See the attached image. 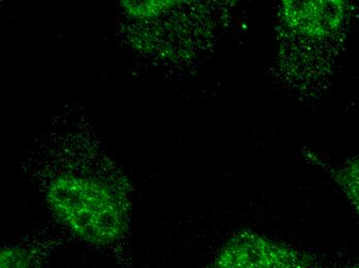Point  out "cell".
Returning a JSON list of instances; mask_svg holds the SVG:
<instances>
[{"label":"cell","mask_w":359,"mask_h":268,"mask_svg":"<svg viewBox=\"0 0 359 268\" xmlns=\"http://www.w3.org/2000/svg\"><path fill=\"white\" fill-rule=\"evenodd\" d=\"M43 187L50 210L72 237L120 254L128 267L124 251L131 198L119 169L107 160L62 162L46 174Z\"/></svg>","instance_id":"obj_1"},{"label":"cell","mask_w":359,"mask_h":268,"mask_svg":"<svg viewBox=\"0 0 359 268\" xmlns=\"http://www.w3.org/2000/svg\"><path fill=\"white\" fill-rule=\"evenodd\" d=\"M207 268H323L310 252L251 230L233 233Z\"/></svg>","instance_id":"obj_2"},{"label":"cell","mask_w":359,"mask_h":268,"mask_svg":"<svg viewBox=\"0 0 359 268\" xmlns=\"http://www.w3.org/2000/svg\"><path fill=\"white\" fill-rule=\"evenodd\" d=\"M279 16L284 27L297 38L321 41L341 29L347 4L341 0L284 1Z\"/></svg>","instance_id":"obj_3"},{"label":"cell","mask_w":359,"mask_h":268,"mask_svg":"<svg viewBox=\"0 0 359 268\" xmlns=\"http://www.w3.org/2000/svg\"><path fill=\"white\" fill-rule=\"evenodd\" d=\"M60 245L52 237L29 239L6 245L1 249L0 268H46L52 254Z\"/></svg>","instance_id":"obj_4"},{"label":"cell","mask_w":359,"mask_h":268,"mask_svg":"<svg viewBox=\"0 0 359 268\" xmlns=\"http://www.w3.org/2000/svg\"><path fill=\"white\" fill-rule=\"evenodd\" d=\"M330 174L349 200L359 218V157L332 169Z\"/></svg>","instance_id":"obj_5"},{"label":"cell","mask_w":359,"mask_h":268,"mask_svg":"<svg viewBox=\"0 0 359 268\" xmlns=\"http://www.w3.org/2000/svg\"><path fill=\"white\" fill-rule=\"evenodd\" d=\"M124 8L129 14L133 15L137 18L149 19L159 16L165 12L168 8L174 6L172 1H146L133 2L124 1Z\"/></svg>","instance_id":"obj_6"},{"label":"cell","mask_w":359,"mask_h":268,"mask_svg":"<svg viewBox=\"0 0 359 268\" xmlns=\"http://www.w3.org/2000/svg\"><path fill=\"white\" fill-rule=\"evenodd\" d=\"M344 268H359V263H356V265H350V267H344Z\"/></svg>","instance_id":"obj_7"}]
</instances>
